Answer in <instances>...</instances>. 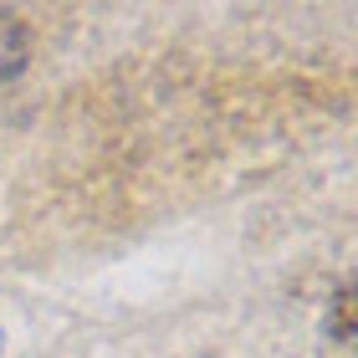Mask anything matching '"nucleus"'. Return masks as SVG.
<instances>
[{
    "label": "nucleus",
    "instance_id": "f03ea898",
    "mask_svg": "<svg viewBox=\"0 0 358 358\" xmlns=\"http://www.w3.org/2000/svg\"><path fill=\"white\" fill-rule=\"evenodd\" d=\"M26 67V31L10 10H0V83Z\"/></svg>",
    "mask_w": 358,
    "mask_h": 358
},
{
    "label": "nucleus",
    "instance_id": "f257e3e1",
    "mask_svg": "<svg viewBox=\"0 0 358 358\" xmlns=\"http://www.w3.org/2000/svg\"><path fill=\"white\" fill-rule=\"evenodd\" d=\"M328 328H333V338H343V343H353V348H358V276L333 292Z\"/></svg>",
    "mask_w": 358,
    "mask_h": 358
}]
</instances>
